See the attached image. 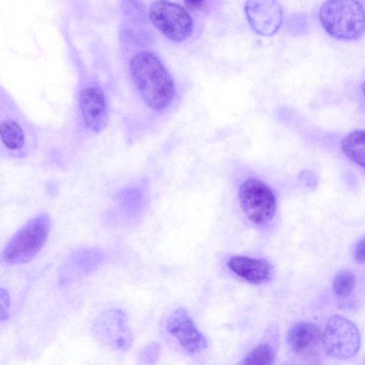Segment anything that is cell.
<instances>
[{
	"mask_svg": "<svg viewBox=\"0 0 365 365\" xmlns=\"http://www.w3.org/2000/svg\"><path fill=\"white\" fill-rule=\"evenodd\" d=\"M91 330L96 340L114 350L126 351L133 345V332L126 315L120 309H110L101 312L93 323Z\"/></svg>",
	"mask_w": 365,
	"mask_h": 365,
	"instance_id": "obj_7",
	"label": "cell"
},
{
	"mask_svg": "<svg viewBox=\"0 0 365 365\" xmlns=\"http://www.w3.org/2000/svg\"><path fill=\"white\" fill-rule=\"evenodd\" d=\"M360 334L356 326L346 318L335 315L327 323L323 332L324 352L331 357L346 359L359 349Z\"/></svg>",
	"mask_w": 365,
	"mask_h": 365,
	"instance_id": "obj_6",
	"label": "cell"
},
{
	"mask_svg": "<svg viewBox=\"0 0 365 365\" xmlns=\"http://www.w3.org/2000/svg\"><path fill=\"white\" fill-rule=\"evenodd\" d=\"M2 145L12 155L21 156L26 151V136L24 128L15 118H6L0 123Z\"/></svg>",
	"mask_w": 365,
	"mask_h": 365,
	"instance_id": "obj_14",
	"label": "cell"
},
{
	"mask_svg": "<svg viewBox=\"0 0 365 365\" xmlns=\"http://www.w3.org/2000/svg\"><path fill=\"white\" fill-rule=\"evenodd\" d=\"M227 266L235 275L255 284L268 282L274 275L272 265L263 258L235 255L228 259Z\"/></svg>",
	"mask_w": 365,
	"mask_h": 365,
	"instance_id": "obj_13",
	"label": "cell"
},
{
	"mask_svg": "<svg viewBox=\"0 0 365 365\" xmlns=\"http://www.w3.org/2000/svg\"><path fill=\"white\" fill-rule=\"evenodd\" d=\"M78 106L82 120L93 133H100L108 120V106L102 88L97 85L83 88L78 97Z\"/></svg>",
	"mask_w": 365,
	"mask_h": 365,
	"instance_id": "obj_9",
	"label": "cell"
},
{
	"mask_svg": "<svg viewBox=\"0 0 365 365\" xmlns=\"http://www.w3.org/2000/svg\"><path fill=\"white\" fill-rule=\"evenodd\" d=\"M287 342L298 356L311 360L319 359L323 351V333L315 324L301 322L288 331Z\"/></svg>",
	"mask_w": 365,
	"mask_h": 365,
	"instance_id": "obj_10",
	"label": "cell"
},
{
	"mask_svg": "<svg viewBox=\"0 0 365 365\" xmlns=\"http://www.w3.org/2000/svg\"><path fill=\"white\" fill-rule=\"evenodd\" d=\"M239 201L246 217L255 225H266L274 217L276 196L261 180L250 178L244 180L239 188Z\"/></svg>",
	"mask_w": 365,
	"mask_h": 365,
	"instance_id": "obj_5",
	"label": "cell"
},
{
	"mask_svg": "<svg viewBox=\"0 0 365 365\" xmlns=\"http://www.w3.org/2000/svg\"><path fill=\"white\" fill-rule=\"evenodd\" d=\"M157 346L155 344H150L145 346L140 352L139 360L142 363H150L157 356Z\"/></svg>",
	"mask_w": 365,
	"mask_h": 365,
	"instance_id": "obj_19",
	"label": "cell"
},
{
	"mask_svg": "<svg viewBox=\"0 0 365 365\" xmlns=\"http://www.w3.org/2000/svg\"><path fill=\"white\" fill-rule=\"evenodd\" d=\"M354 257L359 263H365V237L357 242L355 247Z\"/></svg>",
	"mask_w": 365,
	"mask_h": 365,
	"instance_id": "obj_20",
	"label": "cell"
},
{
	"mask_svg": "<svg viewBox=\"0 0 365 365\" xmlns=\"http://www.w3.org/2000/svg\"><path fill=\"white\" fill-rule=\"evenodd\" d=\"M185 5L190 9L195 10L202 7L208 0H183Z\"/></svg>",
	"mask_w": 365,
	"mask_h": 365,
	"instance_id": "obj_21",
	"label": "cell"
},
{
	"mask_svg": "<svg viewBox=\"0 0 365 365\" xmlns=\"http://www.w3.org/2000/svg\"><path fill=\"white\" fill-rule=\"evenodd\" d=\"M149 19L163 36L175 43L186 41L193 31L190 14L180 4L168 0L154 1L149 9Z\"/></svg>",
	"mask_w": 365,
	"mask_h": 365,
	"instance_id": "obj_4",
	"label": "cell"
},
{
	"mask_svg": "<svg viewBox=\"0 0 365 365\" xmlns=\"http://www.w3.org/2000/svg\"><path fill=\"white\" fill-rule=\"evenodd\" d=\"M129 66L135 88L147 106L158 112L166 110L176 91L161 59L151 51H140L132 56Z\"/></svg>",
	"mask_w": 365,
	"mask_h": 365,
	"instance_id": "obj_1",
	"label": "cell"
},
{
	"mask_svg": "<svg viewBox=\"0 0 365 365\" xmlns=\"http://www.w3.org/2000/svg\"><path fill=\"white\" fill-rule=\"evenodd\" d=\"M341 150L351 162L365 169V130H355L344 137Z\"/></svg>",
	"mask_w": 365,
	"mask_h": 365,
	"instance_id": "obj_15",
	"label": "cell"
},
{
	"mask_svg": "<svg viewBox=\"0 0 365 365\" xmlns=\"http://www.w3.org/2000/svg\"><path fill=\"white\" fill-rule=\"evenodd\" d=\"M105 256L96 247L82 248L73 252L61 268V281L79 278L95 272L103 263Z\"/></svg>",
	"mask_w": 365,
	"mask_h": 365,
	"instance_id": "obj_12",
	"label": "cell"
},
{
	"mask_svg": "<svg viewBox=\"0 0 365 365\" xmlns=\"http://www.w3.org/2000/svg\"><path fill=\"white\" fill-rule=\"evenodd\" d=\"M10 299L8 292L0 289V319L3 322L9 318V315Z\"/></svg>",
	"mask_w": 365,
	"mask_h": 365,
	"instance_id": "obj_18",
	"label": "cell"
},
{
	"mask_svg": "<svg viewBox=\"0 0 365 365\" xmlns=\"http://www.w3.org/2000/svg\"><path fill=\"white\" fill-rule=\"evenodd\" d=\"M275 352L268 344H261L250 350L241 361V364H262L271 365L274 364Z\"/></svg>",
	"mask_w": 365,
	"mask_h": 365,
	"instance_id": "obj_16",
	"label": "cell"
},
{
	"mask_svg": "<svg viewBox=\"0 0 365 365\" xmlns=\"http://www.w3.org/2000/svg\"><path fill=\"white\" fill-rule=\"evenodd\" d=\"M166 329L190 354L200 353L207 348L206 338L197 328L187 311L182 307L176 309L168 317Z\"/></svg>",
	"mask_w": 365,
	"mask_h": 365,
	"instance_id": "obj_8",
	"label": "cell"
},
{
	"mask_svg": "<svg viewBox=\"0 0 365 365\" xmlns=\"http://www.w3.org/2000/svg\"><path fill=\"white\" fill-rule=\"evenodd\" d=\"M355 276L349 270L344 269L339 272L332 282L334 292L339 297L349 296L355 287Z\"/></svg>",
	"mask_w": 365,
	"mask_h": 365,
	"instance_id": "obj_17",
	"label": "cell"
},
{
	"mask_svg": "<svg viewBox=\"0 0 365 365\" xmlns=\"http://www.w3.org/2000/svg\"><path fill=\"white\" fill-rule=\"evenodd\" d=\"M50 217L41 212L27 222L10 239L3 252V261L18 265L32 260L43 247L50 230Z\"/></svg>",
	"mask_w": 365,
	"mask_h": 365,
	"instance_id": "obj_3",
	"label": "cell"
},
{
	"mask_svg": "<svg viewBox=\"0 0 365 365\" xmlns=\"http://www.w3.org/2000/svg\"><path fill=\"white\" fill-rule=\"evenodd\" d=\"M245 10L250 26L260 35H272L282 24V10L277 0H247Z\"/></svg>",
	"mask_w": 365,
	"mask_h": 365,
	"instance_id": "obj_11",
	"label": "cell"
},
{
	"mask_svg": "<svg viewBox=\"0 0 365 365\" xmlns=\"http://www.w3.org/2000/svg\"><path fill=\"white\" fill-rule=\"evenodd\" d=\"M324 31L334 38H359L365 31V10L357 0H327L319 10Z\"/></svg>",
	"mask_w": 365,
	"mask_h": 365,
	"instance_id": "obj_2",
	"label": "cell"
},
{
	"mask_svg": "<svg viewBox=\"0 0 365 365\" xmlns=\"http://www.w3.org/2000/svg\"><path fill=\"white\" fill-rule=\"evenodd\" d=\"M362 92H363L364 96L365 97V81L362 85Z\"/></svg>",
	"mask_w": 365,
	"mask_h": 365,
	"instance_id": "obj_22",
	"label": "cell"
}]
</instances>
